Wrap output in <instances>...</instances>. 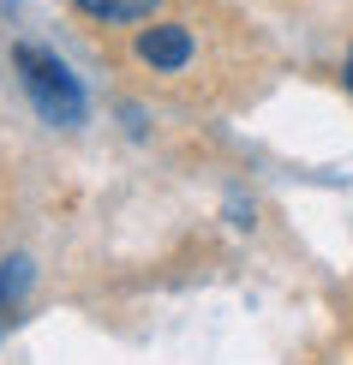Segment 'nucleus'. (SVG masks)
<instances>
[{
	"instance_id": "1",
	"label": "nucleus",
	"mask_w": 353,
	"mask_h": 365,
	"mask_svg": "<svg viewBox=\"0 0 353 365\" xmlns=\"http://www.w3.org/2000/svg\"><path fill=\"white\" fill-rule=\"evenodd\" d=\"M12 60H19L24 90L36 96L42 120H54V126H78V120H84V90H78V78H72L54 54H42L36 42H19V48H12Z\"/></svg>"
},
{
	"instance_id": "2",
	"label": "nucleus",
	"mask_w": 353,
	"mask_h": 365,
	"mask_svg": "<svg viewBox=\"0 0 353 365\" xmlns=\"http://www.w3.org/2000/svg\"><path fill=\"white\" fill-rule=\"evenodd\" d=\"M138 60L156 72H180L192 60V30L186 24H150L144 36H138Z\"/></svg>"
},
{
	"instance_id": "3",
	"label": "nucleus",
	"mask_w": 353,
	"mask_h": 365,
	"mask_svg": "<svg viewBox=\"0 0 353 365\" xmlns=\"http://www.w3.org/2000/svg\"><path fill=\"white\" fill-rule=\"evenodd\" d=\"M72 6H78L84 19H96V24H138V19H150L162 0H72Z\"/></svg>"
},
{
	"instance_id": "4",
	"label": "nucleus",
	"mask_w": 353,
	"mask_h": 365,
	"mask_svg": "<svg viewBox=\"0 0 353 365\" xmlns=\"http://www.w3.org/2000/svg\"><path fill=\"white\" fill-rule=\"evenodd\" d=\"M24 287H30V264H24V257L0 264V317H6V306H12V299L24 294Z\"/></svg>"
},
{
	"instance_id": "5",
	"label": "nucleus",
	"mask_w": 353,
	"mask_h": 365,
	"mask_svg": "<svg viewBox=\"0 0 353 365\" xmlns=\"http://www.w3.org/2000/svg\"><path fill=\"white\" fill-rule=\"evenodd\" d=\"M347 90H353V54H347Z\"/></svg>"
}]
</instances>
